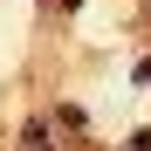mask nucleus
<instances>
[{
	"mask_svg": "<svg viewBox=\"0 0 151 151\" xmlns=\"http://www.w3.org/2000/svg\"><path fill=\"white\" fill-rule=\"evenodd\" d=\"M131 151H151V131H137V137H131Z\"/></svg>",
	"mask_w": 151,
	"mask_h": 151,
	"instance_id": "obj_1",
	"label": "nucleus"
}]
</instances>
